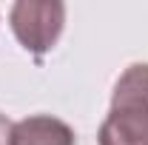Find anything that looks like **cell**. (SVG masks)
<instances>
[{
    "label": "cell",
    "mask_w": 148,
    "mask_h": 145,
    "mask_svg": "<svg viewBox=\"0 0 148 145\" xmlns=\"http://www.w3.org/2000/svg\"><path fill=\"white\" fill-rule=\"evenodd\" d=\"M100 145H148V63H131L117 77L111 105L97 131Z\"/></svg>",
    "instance_id": "cell-1"
},
{
    "label": "cell",
    "mask_w": 148,
    "mask_h": 145,
    "mask_svg": "<svg viewBox=\"0 0 148 145\" xmlns=\"http://www.w3.org/2000/svg\"><path fill=\"white\" fill-rule=\"evenodd\" d=\"M12 31L17 37V43L32 51V54L43 57L57 46V40L63 34L66 26V6L63 3H34V0H20L12 6Z\"/></svg>",
    "instance_id": "cell-2"
},
{
    "label": "cell",
    "mask_w": 148,
    "mask_h": 145,
    "mask_svg": "<svg viewBox=\"0 0 148 145\" xmlns=\"http://www.w3.org/2000/svg\"><path fill=\"white\" fill-rule=\"evenodd\" d=\"M12 145H77V134L51 114H34L12 125Z\"/></svg>",
    "instance_id": "cell-3"
},
{
    "label": "cell",
    "mask_w": 148,
    "mask_h": 145,
    "mask_svg": "<svg viewBox=\"0 0 148 145\" xmlns=\"http://www.w3.org/2000/svg\"><path fill=\"white\" fill-rule=\"evenodd\" d=\"M12 125L6 114H0V145H12Z\"/></svg>",
    "instance_id": "cell-4"
}]
</instances>
